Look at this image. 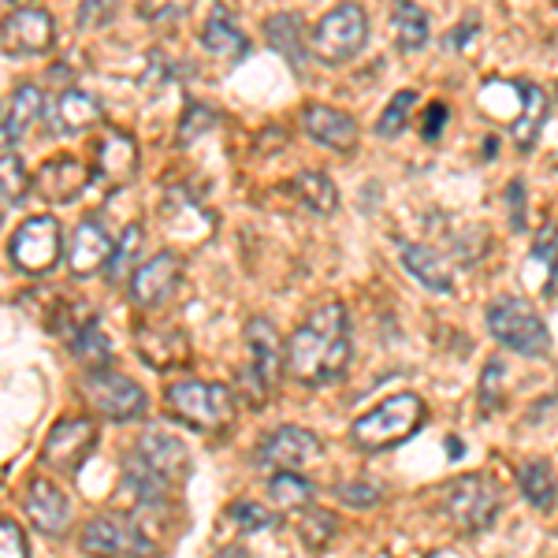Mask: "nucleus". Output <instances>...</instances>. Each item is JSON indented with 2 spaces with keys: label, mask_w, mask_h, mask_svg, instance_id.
Instances as JSON below:
<instances>
[{
  "label": "nucleus",
  "mask_w": 558,
  "mask_h": 558,
  "mask_svg": "<svg viewBox=\"0 0 558 558\" xmlns=\"http://www.w3.org/2000/svg\"><path fill=\"white\" fill-rule=\"evenodd\" d=\"M354 343L343 302H328L302 324L287 343V373L305 387H324L347 376Z\"/></svg>",
  "instance_id": "1"
},
{
  "label": "nucleus",
  "mask_w": 558,
  "mask_h": 558,
  "mask_svg": "<svg viewBox=\"0 0 558 558\" xmlns=\"http://www.w3.org/2000/svg\"><path fill=\"white\" fill-rule=\"evenodd\" d=\"M428 410L421 402V395L402 391L384 399L376 410H368L365 417H357L350 425V439H354L362 451H391V447L407 444V439L425 425Z\"/></svg>",
  "instance_id": "2"
},
{
  "label": "nucleus",
  "mask_w": 558,
  "mask_h": 558,
  "mask_svg": "<svg viewBox=\"0 0 558 558\" xmlns=\"http://www.w3.org/2000/svg\"><path fill=\"white\" fill-rule=\"evenodd\" d=\"M439 507L458 525V533H488L499 518L502 488L488 473H465L439 488Z\"/></svg>",
  "instance_id": "3"
},
{
  "label": "nucleus",
  "mask_w": 558,
  "mask_h": 558,
  "mask_svg": "<svg viewBox=\"0 0 558 558\" xmlns=\"http://www.w3.org/2000/svg\"><path fill=\"white\" fill-rule=\"evenodd\" d=\"M168 413L194 432H223L235 421V395L213 380H179L165 391Z\"/></svg>",
  "instance_id": "4"
},
{
  "label": "nucleus",
  "mask_w": 558,
  "mask_h": 558,
  "mask_svg": "<svg viewBox=\"0 0 558 558\" xmlns=\"http://www.w3.org/2000/svg\"><path fill=\"white\" fill-rule=\"evenodd\" d=\"M287 373V347L272 328V320L254 317L246 324V368L239 387L254 407H265V399L276 391L279 376Z\"/></svg>",
  "instance_id": "5"
},
{
  "label": "nucleus",
  "mask_w": 558,
  "mask_h": 558,
  "mask_svg": "<svg viewBox=\"0 0 558 558\" xmlns=\"http://www.w3.org/2000/svg\"><path fill=\"white\" fill-rule=\"evenodd\" d=\"M488 331L502 347L518 350L525 357L551 354V331H547L544 317L525 299H514V294L488 305Z\"/></svg>",
  "instance_id": "6"
},
{
  "label": "nucleus",
  "mask_w": 558,
  "mask_h": 558,
  "mask_svg": "<svg viewBox=\"0 0 558 558\" xmlns=\"http://www.w3.org/2000/svg\"><path fill=\"white\" fill-rule=\"evenodd\" d=\"M365 38H368L365 12L347 0V4L331 8L317 23V31H313V57L324 60V64H347V60H354L365 49Z\"/></svg>",
  "instance_id": "7"
},
{
  "label": "nucleus",
  "mask_w": 558,
  "mask_h": 558,
  "mask_svg": "<svg viewBox=\"0 0 558 558\" xmlns=\"http://www.w3.org/2000/svg\"><path fill=\"white\" fill-rule=\"evenodd\" d=\"M8 250H12L15 268H23L26 276H45L49 268H57L60 254H64V228L57 216H31L12 235Z\"/></svg>",
  "instance_id": "8"
},
{
  "label": "nucleus",
  "mask_w": 558,
  "mask_h": 558,
  "mask_svg": "<svg viewBox=\"0 0 558 558\" xmlns=\"http://www.w3.org/2000/svg\"><path fill=\"white\" fill-rule=\"evenodd\" d=\"M83 399L108 421H134L149 407L146 391L131 376L108 373V368H89L83 380Z\"/></svg>",
  "instance_id": "9"
},
{
  "label": "nucleus",
  "mask_w": 558,
  "mask_h": 558,
  "mask_svg": "<svg viewBox=\"0 0 558 558\" xmlns=\"http://www.w3.org/2000/svg\"><path fill=\"white\" fill-rule=\"evenodd\" d=\"M52 45H57V23L41 8L23 4L0 23V49L8 57H41Z\"/></svg>",
  "instance_id": "10"
},
{
  "label": "nucleus",
  "mask_w": 558,
  "mask_h": 558,
  "mask_svg": "<svg viewBox=\"0 0 558 558\" xmlns=\"http://www.w3.org/2000/svg\"><path fill=\"white\" fill-rule=\"evenodd\" d=\"M257 458H260V465H268V470H299L302 473L324 458V444L310 428L283 425V428L268 432V439L260 444Z\"/></svg>",
  "instance_id": "11"
},
{
  "label": "nucleus",
  "mask_w": 558,
  "mask_h": 558,
  "mask_svg": "<svg viewBox=\"0 0 558 558\" xmlns=\"http://www.w3.org/2000/svg\"><path fill=\"white\" fill-rule=\"evenodd\" d=\"M97 447V425L89 417H64L60 425H52L49 439H45V462L52 470L75 473L78 465L94 454Z\"/></svg>",
  "instance_id": "12"
},
{
  "label": "nucleus",
  "mask_w": 558,
  "mask_h": 558,
  "mask_svg": "<svg viewBox=\"0 0 558 558\" xmlns=\"http://www.w3.org/2000/svg\"><path fill=\"white\" fill-rule=\"evenodd\" d=\"M179 279H183V257L165 250V254L149 257L146 265H138V272L131 276V302L138 310H157L175 294Z\"/></svg>",
  "instance_id": "13"
},
{
  "label": "nucleus",
  "mask_w": 558,
  "mask_h": 558,
  "mask_svg": "<svg viewBox=\"0 0 558 558\" xmlns=\"http://www.w3.org/2000/svg\"><path fill=\"white\" fill-rule=\"evenodd\" d=\"M89 555H153V539L123 518H97L83 533Z\"/></svg>",
  "instance_id": "14"
},
{
  "label": "nucleus",
  "mask_w": 558,
  "mask_h": 558,
  "mask_svg": "<svg viewBox=\"0 0 558 558\" xmlns=\"http://www.w3.org/2000/svg\"><path fill=\"white\" fill-rule=\"evenodd\" d=\"M138 357L157 373H172L191 362V339L172 324H149L138 331Z\"/></svg>",
  "instance_id": "15"
},
{
  "label": "nucleus",
  "mask_w": 558,
  "mask_h": 558,
  "mask_svg": "<svg viewBox=\"0 0 558 558\" xmlns=\"http://www.w3.org/2000/svg\"><path fill=\"white\" fill-rule=\"evenodd\" d=\"M86 186H89V168L83 160H71V157L49 160V165H41L38 175H34V194L49 205H71Z\"/></svg>",
  "instance_id": "16"
},
{
  "label": "nucleus",
  "mask_w": 558,
  "mask_h": 558,
  "mask_svg": "<svg viewBox=\"0 0 558 558\" xmlns=\"http://www.w3.org/2000/svg\"><path fill=\"white\" fill-rule=\"evenodd\" d=\"M112 250H116V242L101 223H94V220L78 223L75 235H71V246H68L71 276L83 279V276L101 272V268H108V260H112Z\"/></svg>",
  "instance_id": "17"
},
{
  "label": "nucleus",
  "mask_w": 558,
  "mask_h": 558,
  "mask_svg": "<svg viewBox=\"0 0 558 558\" xmlns=\"http://www.w3.org/2000/svg\"><path fill=\"white\" fill-rule=\"evenodd\" d=\"M94 165L108 186H128L138 172V142L123 131H108L94 149Z\"/></svg>",
  "instance_id": "18"
},
{
  "label": "nucleus",
  "mask_w": 558,
  "mask_h": 558,
  "mask_svg": "<svg viewBox=\"0 0 558 558\" xmlns=\"http://www.w3.org/2000/svg\"><path fill=\"white\" fill-rule=\"evenodd\" d=\"M302 123H305V134L331 153H350L357 142V123L331 105H310L302 116Z\"/></svg>",
  "instance_id": "19"
},
{
  "label": "nucleus",
  "mask_w": 558,
  "mask_h": 558,
  "mask_svg": "<svg viewBox=\"0 0 558 558\" xmlns=\"http://www.w3.org/2000/svg\"><path fill=\"white\" fill-rule=\"evenodd\" d=\"M134 454L172 484H179L191 473V451L183 447V439L165 436V432H146V436L138 439V447H134Z\"/></svg>",
  "instance_id": "20"
},
{
  "label": "nucleus",
  "mask_w": 558,
  "mask_h": 558,
  "mask_svg": "<svg viewBox=\"0 0 558 558\" xmlns=\"http://www.w3.org/2000/svg\"><path fill=\"white\" fill-rule=\"evenodd\" d=\"M68 514H71L68 495L60 492L52 481L34 476V481L26 484V518H31L41 533L60 536V533H64V525H68Z\"/></svg>",
  "instance_id": "21"
},
{
  "label": "nucleus",
  "mask_w": 558,
  "mask_h": 558,
  "mask_svg": "<svg viewBox=\"0 0 558 558\" xmlns=\"http://www.w3.org/2000/svg\"><path fill=\"white\" fill-rule=\"evenodd\" d=\"M521 279L529 287H536L544 299L555 294V283H558V223H544L533 239V250H529V260L521 268Z\"/></svg>",
  "instance_id": "22"
},
{
  "label": "nucleus",
  "mask_w": 558,
  "mask_h": 558,
  "mask_svg": "<svg viewBox=\"0 0 558 558\" xmlns=\"http://www.w3.org/2000/svg\"><path fill=\"white\" fill-rule=\"evenodd\" d=\"M399 260H402V268H407V272L425 287V291H432V294H451L454 291L451 268H447V260L439 250L421 246V242H407V246L399 250Z\"/></svg>",
  "instance_id": "23"
},
{
  "label": "nucleus",
  "mask_w": 558,
  "mask_h": 558,
  "mask_svg": "<svg viewBox=\"0 0 558 558\" xmlns=\"http://www.w3.org/2000/svg\"><path fill=\"white\" fill-rule=\"evenodd\" d=\"M41 89L38 86H15V94H12V108H8V120L0 123V149H12L15 142L23 138V131H31L34 123H38V116H41Z\"/></svg>",
  "instance_id": "24"
},
{
  "label": "nucleus",
  "mask_w": 558,
  "mask_h": 558,
  "mask_svg": "<svg viewBox=\"0 0 558 558\" xmlns=\"http://www.w3.org/2000/svg\"><path fill=\"white\" fill-rule=\"evenodd\" d=\"M202 49L213 52V57L239 60V57H246L250 41H246V34H242L239 26L228 20V12H223V8H213V15L202 26Z\"/></svg>",
  "instance_id": "25"
},
{
  "label": "nucleus",
  "mask_w": 558,
  "mask_h": 558,
  "mask_svg": "<svg viewBox=\"0 0 558 558\" xmlns=\"http://www.w3.org/2000/svg\"><path fill=\"white\" fill-rule=\"evenodd\" d=\"M168 484L157 470H149L138 454L128 462V473H123V495H131L138 507H160L168 499Z\"/></svg>",
  "instance_id": "26"
},
{
  "label": "nucleus",
  "mask_w": 558,
  "mask_h": 558,
  "mask_svg": "<svg viewBox=\"0 0 558 558\" xmlns=\"http://www.w3.org/2000/svg\"><path fill=\"white\" fill-rule=\"evenodd\" d=\"M101 120H105V112H101V105H97V97L83 94V89H68L57 101V123H60V131H68V134H83L89 128H97Z\"/></svg>",
  "instance_id": "27"
},
{
  "label": "nucleus",
  "mask_w": 558,
  "mask_h": 558,
  "mask_svg": "<svg viewBox=\"0 0 558 558\" xmlns=\"http://www.w3.org/2000/svg\"><path fill=\"white\" fill-rule=\"evenodd\" d=\"M391 31L402 52H421L428 41V20L413 0H395L391 8Z\"/></svg>",
  "instance_id": "28"
},
{
  "label": "nucleus",
  "mask_w": 558,
  "mask_h": 558,
  "mask_svg": "<svg viewBox=\"0 0 558 558\" xmlns=\"http://www.w3.org/2000/svg\"><path fill=\"white\" fill-rule=\"evenodd\" d=\"M291 191L299 194V202L305 205V209H313L317 216H331L339 209V191H336V183H331L324 172H299L294 175V183H291Z\"/></svg>",
  "instance_id": "29"
},
{
  "label": "nucleus",
  "mask_w": 558,
  "mask_h": 558,
  "mask_svg": "<svg viewBox=\"0 0 558 558\" xmlns=\"http://www.w3.org/2000/svg\"><path fill=\"white\" fill-rule=\"evenodd\" d=\"M547 120V97L544 89L536 83H529V94H525V108H521V116L514 123H510V138L518 142V149H533L539 128H544Z\"/></svg>",
  "instance_id": "30"
},
{
  "label": "nucleus",
  "mask_w": 558,
  "mask_h": 558,
  "mask_svg": "<svg viewBox=\"0 0 558 558\" xmlns=\"http://www.w3.org/2000/svg\"><path fill=\"white\" fill-rule=\"evenodd\" d=\"M265 38L279 52V57H287L291 64H302V60H305V41H302L299 15H272V20L265 23Z\"/></svg>",
  "instance_id": "31"
},
{
  "label": "nucleus",
  "mask_w": 558,
  "mask_h": 558,
  "mask_svg": "<svg viewBox=\"0 0 558 558\" xmlns=\"http://www.w3.org/2000/svg\"><path fill=\"white\" fill-rule=\"evenodd\" d=\"M294 533H299V539L305 544V551H324L339 533V518L331 514V510H320L310 502L305 514L299 518V525H294Z\"/></svg>",
  "instance_id": "32"
},
{
  "label": "nucleus",
  "mask_w": 558,
  "mask_h": 558,
  "mask_svg": "<svg viewBox=\"0 0 558 558\" xmlns=\"http://www.w3.org/2000/svg\"><path fill=\"white\" fill-rule=\"evenodd\" d=\"M518 481H521V495H525L529 507L547 510L555 502V473H551V465H547L544 458L521 465Z\"/></svg>",
  "instance_id": "33"
},
{
  "label": "nucleus",
  "mask_w": 558,
  "mask_h": 558,
  "mask_svg": "<svg viewBox=\"0 0 558 558\" xmlns=\"http://www.w3.org/2000/svg\"><path fill=\"white\" fill-rule=\"evenodd\" d=\"M268 495H272V502L283 510H305L317 492H313V484L305 481L299 470H279L272 481H268Z\"/></svg>",
  "instance_id": "34"
},
{
  "label": "nucleus",
  "mask_w": 558,
  "mask_h": 558,
  "mask_svg": "<svg viewBox=\"0 0 558 558\" xmlns=\"http://www.w3.org/2000/svg\"><path fill=\"white\" fill-rule=\"evenodd\" d=\"M142 246H146V235H142V228H128V231H123V239L116 242L112 260H108V268H105L112 283H128V279L138 272Z\"/></svg>",
  "instance_id": "35"
},
{
  "label": "nucleus",
  "mask_w": 558,
  "mask_h": 558,
  "mask_svg": "<svg viewBox=\"0 0 558 558\" xmlns=\"http://www.w3.org/2000/svg\"><path fill=\"white\" fill-rule=\"evenodd\" d=\"M71 354L86 368H108V362H112V343H108V336L97 328V320H89L78 336H71Z\"/></svg>",
  "instance_id": "36"
},
{
  "label": "nucleus",
  "mask_w": 558,
  "mask_h": 558,
  "mask_svg": "<svg viewBox=\"0 0 558 558\" xmlns=\"http://www.w3.org/2000/svg\"><path fill=\"white\" fill-rule=\"evenodd\" d=\"M34 191V179L26 172L23 157H15V153H0V197L12 205L26 202V194Z\"/></svg>",
  "instance_id": "37"
},
{
  "label": "nucleus",
  "mask_w": 558,
  "mask_h": 558,
  "mask_svg": "<svg viewBox=\"0 0 558 558\" xmlns=\"http://www.w3.org/2000/svg\"><path fill=\"white\" fill-rule=\"evenodd\" d=\"M413 105H417V89H399V94L387 101V108L380 112V120H376V134H380V138H395V134L407 131Z\"/></svg>",
  "instance_id": "38"
},
{
  "label": "nucleus",
  "mask_w": 558,
  "mask_h": 558,
  "mask_svg": "<svg viewBox=\"0 0 558 558\" xmlns=\"http://www.w3.org/2000/svg\"><path fill=\"white\" fill-rule=\"evenodd\" d=\"M194 0H138V20L146 23H172L191 12Z\"/></svg>",
  "instance_id": "39"
},
{
  "label": "nucleus",
  "mask_w": 558,
  "mask_h": 558,
  "mask_svg": "<svg viewBox=\"0 0 558 558\" xmlns=\"http://www.w3.org/2000/svg\"><path fill=\"white\" fill-rule=\"evenodd\" d=\"M231 518L239 521L242 533H265V529H272V525H276V514H272V510H265L260 502H250V499L235 502V507H231Z\"/></svg>",
  "instance_id": "40"
},
{
  "label": "nucleus",
  "mask_w": 558,
  "mask_h": 558,
  "mask_svg": "<svg viewBox=\"0 0 558 558\" xmlns=\"http://www.w3.org/2000/svg\"><path fill=\"white\" fill-rule=\"evenodd\" d=\"M216 123V112L209 105H186V116L179 123V146H191L197 134H205Z\"/></svg>",
  "instance_id": "41"
},
{
  "label": "nucleus",
  "mask_w": 558,
  "mask_h": 558,
  "mask_svg": "<svg viewBox=\"0 0 558 558\" xmlns=\"http://www.w3.org/2000/svg\"><path fill=\"white\" fill-rule=\"evenodd\" d=\"M336 495H339V502H347L350 510H368V507H376V502L384 499V492L376 488V484H368V481H350V484H339Z\"/></svg>",
  "instance_id": "42"
},
{
  "label": "nucleus",
  "mask_w": 558,
  "mask_h": 558,
  "mask_svg": "<svg viewBox=\"0 0 558 558\" xmlns=\"http://www.w3.org/2000/svg\"><path fill=\"white\" fill-rule=\"evenodd\" d=\"M502 376H507V365L499 362V357H492L488 365H484V376H481V407L484 413H492L495 407L502 402Z\"/></svg>",
  "instance_id": "43"
},
{
  "label": "nucleus",
  "mask_w": 558,
  "mask_h": 558,
  "mask_svg": "<svg viewBox=\"0 0 558 558\" xmlns=\"http://www.w3.org/2000/svg\"><path fill=\"white\" fill-rule=\"evenodd\" d=\"M116 15V0H83L78 4V31H97Z\"/></svg>",
  "instance_id": "44"
},
{
  "label": "nucleus",
  "mask_w": 558,
  "mask_h": 558,
  "mask_svg": "<svg viewBox=\"0 0 558 558\" xmlns=\"http://www.w3.org/2000/svg\"><path fill=\"white\" fill-rule=\"evenodd\" d=\"M31 551V544H26V533L15 521H4L0 518V558H23Z\"/></svg>",
  "instance_id": "45"
},
{
  "label": "nucleus",
  "mask_w": 558,
  "mask_h": 558,
  "mask_svg": "<svg viewBox=\"0 0 558 558\" xmlns=\"http://www.w3.org/2000/svg\"><path fill=\"white\" fill-rule=\"evenodd\" d=\"M447 120H451V108H447L444 101H432L425 108V116H421V138L425 142H436L439 134H444Z\"/></svg>",
  "instance_id": "46"
},
{
  "label": "nucleus",
  "mask_w": 558,
  "mask_h": 558,
  "mask_svg": "<svg viewBox=\"0 0 558 558\" xmlns=\"http://www.w3.org/2000/svg\"><path fill=\"white\" fill-rule=\"evenodd\" d=\"M510 209H514V228L521 231L525 220H521V183H510Z\"/></svg>",
  "instance_id": "47"
},
{
  "label": "nucleus",
  "mask_w": 558,
  "mask_h": 558,
  "mask_svg": "<svg viewBox=\"0 0 558 558\" xmlns=\"http://www.w3.org/2000/svg\"><path fill=\"white\" fill-rule=\"evenodd\" d=\"M4 4H12V8H23V4H31V0H4Z\"/></svg>",
  "instance_id": "48"
},
{
  "label": "nucleus",
  "mask_w": 558,
  "mask_h": 558,
  "mask_svg": "<svg viewBox=\"0 0 558 558\" xmlns=\"http://www.w3.org/2000/svg\"><path fill=\"white\" fill-rule=\"evenodd\" d=\"M8 120V108H0V123H4Z\"/></svg>",
  "instance_id": "49"
},
{
  "label": "nucleus",
  "mask_w": 558,
  "mask_h": 558,
  "mask_svg": "<svg viewBox=\"0 0 558 558\" xmlns=\"http://www.w3.org/2000/svg\"><path fill=\"white\" fill-rule=\"evenodd\" d=\"M555 160H558V149H555Z\"/></svg>",
  "instance_id": "50"
}]
</instances>
